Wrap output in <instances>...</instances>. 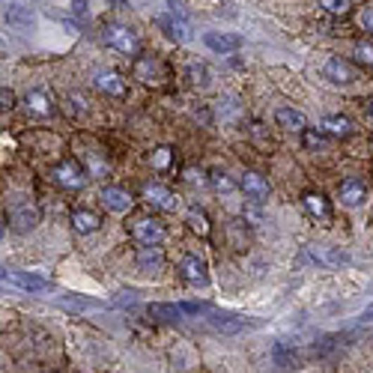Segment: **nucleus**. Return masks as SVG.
Returning <instances> with one entry per match:
<instances>
[{
  "label": "nucleus",
  "instance_id": "obj_16",
  "mask_svg": "<svg viewBox=\"0 0 373 373\" xmlns=\"http://www.w3.org/2000/svg\"><path fill=\"white\" fill-rule=\"evenodd\" d=\"M275 122H278V129H287V132H305L308 129V117L296 108H278Z\"/></svg>",
  "mask_w": 373,
  "mask_h": 373
},
{
  "label": "nucleus",
  "instance_id": "obj_2",
  "mask_svg": "<svg viewBox=\"0 0 373 373\" xmlns=\"http://www.w3.org/2000/svg\"><path fill=\"white\" fill-rule=\"evenodd\" d=\"M51 179L60 185V189H66V191H81L84 185H87V170L78 165V161H60V165H54L51 170Z\"/></svg>",
  "mask_w": 373,
  "mask_h": 373
},
{
  "label": "nucleus",
  "instance_id": "obj_15",
  "mask_svg": "<svg viewBox=\"0 0 373 373\" xmlns=\"http://www.w3.org/2000/svg\"><path fill=\"white\" fill-rule=\"evenodd\" d=\"M126 0H75V15H78L81 21H90L99 9H117V6H122Z\"/></svg>",
  "mask_w": 373,
  "mask_h": 373
},
{
  "label": "nucleus",
  "instance_id": "obj_31",
  "mask_svg": "<svg viewBox=\"0 0 373 373\" xmlns=\"http://www.w3.org/2000/svg\"><path fill=\"white\" fill-rule=\"evenodd\" d=\"M213 185L218 191H233V182L227 179V173H213Z\"/></svg>",
  "mask_w": 373,
  "mask_h": 373
},
{
  "label": "nucleus",
  "instance_id": "obj_19",
  "mask_svg": "<svg viewBox=\"0 0 373 373\" xmlns=\"http://www.w3.org/2000/svg\"><path fill=\"white\" fill-rule=\"evenodd\" d=\"M72 227H75V233L87 236V233H96L99 227H102V218H99L93 209H75V213H72Z\"/></svg>",
  "mask_w": 373,
  "mask_h": 373
},
{
  "label": "nucleus",
  "instance_id": "obj_33",
  "mask_svg": "<svg viewBox=\"0 0 373 373\" xmlns=\"http://www.w3.org/2000/svg\"><path fill=\"white\" fill-rule=\"evenodd\" d=\"M191 84H206V69L203 66H191Z\"/></svg>",
  "mask_w": 373,
  "mask_h": 373
},
{
  "label": "nucleus",
  "instance_id": "obj_18",
  "mask_svg": "<svg viewBox=\"0 0 373 373\" xmlns=\"http://www.w3.org/2000/svg\"><path fill=\"white\" fill-rule=\"evenodd\" d=\"M322 132L329 134V138H350V134L355 132V122L350 120V117H341V114H331V117H326L322 120Z\"/></svg>",
  "mask_w": 373,
  "mask_h": 373
},
{
  "label": "nucleus",
  "instance_id": "obj_23",
  "mask_svg": "<svg viewBox=\"0 0 373 373\" xmlns=\"http://www.w3.org/2000/svg\"><path fill=\"white\" fill-rule=\"evenodd\" d=\"M146 314L161 322H179L185 317V310H182V305H149Z\"/></svg>",
  "mask_w": 373,
  "mask_h": 373
},
{
  "label": "nucleus",
  "instance_id": "obj_24",
  "mask_svg": "<svg viewBox=\"0 0 373 373\" xmlns=\"http://www.w3.org/2000/svg\"><path fill=\"white\" fill-rule=\"evenodd\" d=\"M149 165H153L158 173H165L173 167V149L170 146H158L153 156H149Z\"/></svg>",
  "mask_w": 373,
  "mask_h": 373
},
{
  "label": "nucleus",
  "instance_id": "obj_9",
  "mask_svg": "<svg viewBox=\"0 0 373 373\" xmlns=\"http://www.w3.org/2000/svg\"><path fill=\"white\" fill-rule=\"evenodd\" d=\"M132 236L141 245H161L167 239V230H165V224L156 221V218H141V221H134Z\"/></svg>",
  "mask_w": 373,
  "mask_h": 373
},
{
  "label": "nucleus",
  "instance_id": "obj_10",
  "mask_svg": "<svg viewBox=\"0 0 373 373\" xmlns=\"http://www.w3.org/2000/svg\"><path fill=\"white\" fill-rule=\"evenodd\" d=\"M93 84H96V90H99V93H105V96H114V99H122V96L129 93V87H126V78H122L120 72H114V69L96 72Z\"/></svg>",
  "mask_w": 373,
  "mask_h": 373
},
{
  "label": "nucleus",
  "instance_id": "obj_17",
  "mask_svg": "<svg viewBox=\"0 0 373 373\" xmlns=\"http://www.w3.org/2000/svg\"><path fill=\"white\" fill-rule=\"evenodd\" d=\"M134 260H138V266L146 269V272H161V269H165V254H161L158 245H141L138 254H134Z\"/></svg>",
  "mask_w": 373,
  "mask_h": 373
},
{
  "label": "nucleus",
  "instance_id": "obj_13",
  "mask_svg": "<svg viewBox=\"0 0 373 373\" xmlns=\"http://www.w3.org/2000/svg\"><path fill=\"white\" fill-rule=\"evenodd\" d=\"M322 75H326L331 84H353L355 81V66L346 63L343 57H329L326 66H322Z\"/></svg>",
  "mask_w": 373,
  "mask_h": 373
},
{
  "label": "nucleus",
  "instance_id": "obj_5",
  "mask_svg": "<svg viewBox=\"0 0 373 373\" xmlns=\"http://www.w3.org/2000/svg\"><path fill=\"white\" fill-rule=\"evenodd\" d=\"M239 189L245 191V197H248L251 203H266V201H269V194H272L269 179L263 177V173H257V170H245V173H242Z\"/></svg>",
  "mask_w": 373,
  "mask_h": 373
},
{
  "label": "nucleus",
  "instance_id": "obj_4",
  "mask_svg": "<svg viewBox=\"0 0 373 373\" xmlns=\"http://www.w3.org/2000/svg\"><path fill=\"white\" fill-rule=\"evenodd\" d=\"M134 78H138L141 84H153V87H161L167 81V66L161 63L158 57H153V54H144V57H138L134 60Z\"/></svg>",
  "mask_w": 373,
  "mask_h": 373
},
{
  "label": "nucleus",
  "instance_id": "obj_30",
  "mask_svg": "<svg viewBox=\"0 0 373 373\" xmlns=\"http://www.w3.org/2000/svg\"><path fill=\"white\" fill-rule=\"evenodd\" d=\"M305 146H310V149H320V146H326V138H322L320 132H310V129H305Z\"/></svg>",
  "mask_w": 373,
  "mask_h": 373
},
{
  "label": "nucleus",
  "instance_id": "obj_7",
  "mask_svg": "<svg viewBox=\"0 0 373 373\" xmlns=\"http://www.w3.org/2000/svg\"><path fill=\"white\" fill-rule=\"evenodd\" d=\"M99 201L117 215H129L134 209V197L126 189H120V185H105V189L99 191Z\"/></svg>",
  "mask_w": 373,
  "mask_h": 373
},
{
  "label": "nucleus",
  "instance_id": "obj_26",
  "mask_svg": "<svg viewBox=\"0 0 373 373\" xmlns=\"http://www.w3.org/2000/svg\"><path fill=\"white\" fill-rule=\"evenodd\" d=\"M189 227L197 236H209V221H206V215L201 213V209H191V213H189Z\"/></svg>",
  "mask_w": 373,
  "mask_h": 373
},
{
  "label": "nucleus",
  "instance_id": "obj_3",
  "mask_svg": "<svg viewBox=\"0 0 373 373\" xmlns=\"http://www.w3.org/2000/svg\"><path fill=\"white\" fill-rule=\"evenodd\" d=\"M4 284L18 287L24 293H51L54 290V284L48 278L33 275V272H15V269H4Z\"/></svg>",
  "mask_w": 373,
  "mask_h": 373
},
{
  "label": "nucleus",
  "instance_id": "obj_32",
  "mask_svg": "<svg viewBox=\"0 0 373 373\" xmlns=\"http://www.w3.org/2000/svg\"><path fill=\"white\" fill-rule=\"evenodd\" d=\"M12 105H15V93H12V90H6V87H4V93H0V108H4V110H9Z\"/></svg>",
  "mask_w": 373,
  "mask_h": 373
},
{
  "label": "nucleus",
  "instance_id": "obj_1",
  "mask_svg": "<svg viewBox=\"0 0 373 373\" xmlns=\"http://www.w3.org/2000/svg\"><path fill=\"white\" fill-rule=\"evenodd\" d=\"M102 42L108 48H114V51L126 54V57H138L141 54L138 33H134L132 27H126V24H105V27H102Z\"/></svg>",
  "mask_w": 373,
  "mask_h": 373
},
{
  "label": "nucleus",
  "instance_id": "obj_8",
  "mask_svg": "<svg viewBox=\"0 0 373 373\" xmlns=\"http://www.w3.org/2000/svg\"><path fill=\"white\" fill-rule=\"evenodd\" d=\"M9 224L15 233H30L36 224H39V209H36L30 201L9 206Z\"/></svg>",
  "mask_w": 373,
  "mask_h": 373
},
{
  "label": "nucleus",
  "instance_id": "obj_11",
  "mask_svg": "<svg viewBox=\"0 0 373 373\" xmlns=\"http://www.w3.org/2000/svg\"><path fill=\"white\" fill-rule=\"evenodd\" d=\"M144 201L149 206L161 209V213H173V209L179 206V197L173 194L170 189H165V185H146V189H144Z\"/></svg>",
  "mask_w": 373,
  "mask_h": 373
},
{
  "label": "nucleus",
  "instance_id": "obj_21",
  "mask_svg": "<svg viewBox=\"0 0 373 373\" xmlns=\"http://www.w3.org/2000/svg\"><path fill=\"white\" fill-rule=\"evenodd\" d=\"M4 18H6L9 27H15V30H30V27H33V12H30L27 6H21V4L9 6Z\"/></svg>",
  "mask_w": 373,
  "mask_h": 373
},
{
  "label": "nucleus",
  "instance_id": "obj_28",
  "mask_svg": "<svg viewBox=\"0 0 373 373\" xmlns=\"http://www.w3.org/2000/svg\"><path fill=\"white\" fill-rule=\"evenodd\" d=\"M355 57L362 60V63L373 66V45H370V42H358V45H355Z\"/></svg>",
  "mask_w": 373,
  "mask_h": 373
},
{
  "label": "nucleus",
  "instance_id": "obj_6",
  "mask_svg": "<svg viewBox=\"0 0 373 373\" xmlns=\"http://www.w3.org/2000/svg\"><path fill=\"white\" fill-rule=\"evenodd\" d=\"M177 269H179V278L185 284H191V287H206L209 284V269L197 254H185Z\"/></svg>",
  "mask_w": 373,
  "mask_h": 373
},
{
  "label": "nucleus",
  "instance_id": "obj_14",
  "mask_svg": "<svg viewBox=\"0 0 373 373\" xmlns=\"http://www.w3.org/2000/svg\"><path fill=\"white\" fill-rule=\"evenodd\" d=\"M203 42L209 51H215V54H233V51H239L242 48V39L236 33H203Z\"/></svg>",
  "mask_w": 373,
  "mask_h": 373
},
{
  "label": "nucleus",
  "instance_id": "obj_34",
  "mask_svg": "<svg viewBox=\"0 0 373 373\" xmlns=\"http://www.w3.org/2000/svg\"><path fill=\"white\" fill-rule=\"evenodd\" d=\"M362 320H365V322H373V310H370V314H365Z\"/></svg>",
  "mask_w": 373,
  "mask_h": 373
},
{
  "label": "nucleus",
  "instance_id": "obj_20",
  "mask_svg": "<svg viewBox=\"0 0 373 373\" xmlns=\"http://www.w3.org/2000/svg\"><path fill=\"white\" fill-rule=\"evenodd\" d=\"M24 105H27V110L33 117H51L54 114V102L48 99L45 90H30L27 99H24Z\"/></svg>",
  "mask_w": 373,
  "mask_h": 373
},
{
  "label": "nucleus",
  "instance_id": "obj_27",
  "mask_svg": "<svg viewBox=\"0 0 373 373\" xmlns=\"http://www.w3.org/2000/svg\"><path fill=\"white\" fill-rule=\"evenodd\" d=\"M320 6L331 12V15H346L350 12V0H320Z\"/></svg>",
  "mask_w": 373,
  "mask_h": 373
},
{
  "label": "nucleus",
  "instance_id": "obj_22",
  "mask_svg": "<svg viewBox=\"0 0 373 373\" xmlns=\"http://www.w3.org/2000/svg\"><path fill=\"white\" fill-rule=\"evenodd\" d=\"M302 206H305V213L314 215V218H329V215H331L329 201H326L322 194H317V191H308V194L302 197Z\"/></svg>",
  "mask_w": 373,
  "mask_h": 373
},
{
  "label": "nucleus",
  "instance_id": "obj_25",
  "mask_svg": "<svg viewBox=\"0 0 373 373\" xmlns=\"http://www.w3.org/2000/svg\"><path fill=\"white\" fill-rule=\"evenodd\" d=\"M158 24H161V30H165V33L170 36V39H177V42H182V39H185V24H182V21L161 15V18H158Z\"/></svg>",
  "mask_w": 373,
  "mask_h": 373
},
{
  "label": "nucleus",
  "instance_id": "obj_35",
  "mask_svg": "<svg viewBox=\"0 0 373 373\" xmlns=\"http://www.w3.org/2000/svg\"><path fill=\"white\" fill-rule=\"evenodd\" d=\"M367 114L373 117V99H370V105H367Z\"/></svg>",
  "mask_w": 373,
  "mask_h": 373
},
{
  "label": "nucleus",
  "instance_id": "obj_29",
  "mask_svg": "<svg viewBox=\"0 0 373 373\" xmlns=\"http://www.w3.org/2000/svg\"><path fill=\"white\" fill-rule=\"evenodd\" d=\"M358 27L373 36V9H362V12H358Z\"/></svg>",
  "mask_w": 373,
  "mask_h": 373
},
{
  "label": "nucleus",
  "instance_id": "obj_12",
  "mask_svg": "<svg viewBox=\"0 0 373 373\" xmlns=\"http://www.w3.org/2000/svg\"><path fill=\"white\" fill-rule=\"evenodd\" d=\"M338 194H341V203L343 206H362L367 201V182L358 179V177H346L341 182Z\"/></svg>",
  "mask_w": 373,
  "mask_h": 373
}]
</instances>
